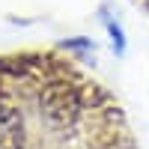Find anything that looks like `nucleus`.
Returning a JSON list of instances; mask_svg holds the SVG:
<instances>
[{"label": "nucleus", "mask_w": 149, "mask_h": 149, "mask_svg": "<svg viewBox=\"0 0 149 149\" xmlns=\"http://www.w3.org/2000/svg\"><path fill=\"white\" fill-rule=\"evenodd\" d=\"M0 149H140L116 95L74 57L30 48L0 57Z\"/></svg>", "instance_id": "nucleus-1"}]
</instances>
